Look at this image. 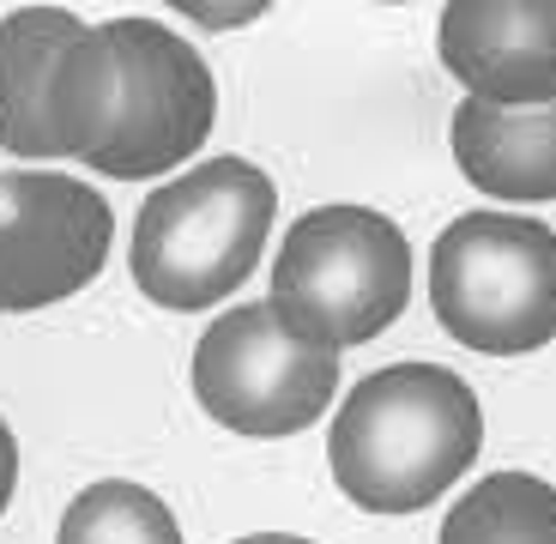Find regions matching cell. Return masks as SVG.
<instances>
[{
    "mask_svg": "<svg viewBox=\"0 0 556 544\" xmlns=\"http://www.w3.org/2000/svg\"><path fill=\"white\" fill-rule=\"evenodd\" d=\"M484 442V412L472 388L442 363H393L357 381L339 405L327 454L333 478L369 515H412L442 503L466 478Z\"/></svg>",
    "mask_w": 556,
    "mask_h": 544,
    "instance_id": "1",
    "label": "cell"
},
{
    "mask_svg": "<svg viewBox=\"0 0 556 544\" xmlns=\"http://www.w3.org/2000/svg\"><path fill=\"white\" fill-rule=\"evenodd\" d=\"M273 206V181L242 157L181 169L134 218V284L181 315L224 303L261 261Z\"/></svg>",
    "mask_w": 556,
    "mask_h": 544,
    "instance_id": "2",
    "label": "cell"
},
{
    "mask_svg": "<svg viewBox=\"0 0 556 544\" xmlns=\"http://www.w3.org/2000/svg\"><path fill=\"white\" fill-rule=\"evenodd\" d=\"M412 296V249L369 206H320L291 224L273 266V315L320 351L369 345Z\"/></svg>",
    "mask_w": 556,
    "mask_h": 544,
    "instance_id": "3",
    "label": "cell"
},
{
    "mask_svg": "<svg viewBox=\"0 0 556 544\" xmlns=\"http://www.w3.org/2000/svg\"><path fill=\"white\" fill-rule=\"evenodd\" d=\"M435 321L484 357L556 339V237L520 212H466L430 249Z\"/></svg>",
    "mask_w": 556,
    "mask_h": 544,
    "instance_id": "4",
    "label": "cell"
},
{
    "mask_svg": "<svg viewBox=\"0 0 556 544\" xmlns=\"http://www.w3.org/2000/svg\"><path fill=\"white\" fill-rule=\"evenodd\" d=\"M115 122V49L67 7L0 18V146L13 157H85Z\"/></svg>",
    "mask_w": 556,
    "mask_h": 544,
    "instance_id": "5",
    "label": "cell"
},
{
    "mask_svg": "<svg viewBox=\"0 0 556 544\" xmlns=\"http://www.w3.org/2000/svg\"><path fill=\"white\" fill-rule=\"evenodd\" d=\"M339 357L296 339L273 303H242L200 333L194 400L237 435H296L333 405Z\"/></svg>",
    "mask_w": 556,
    "mask_h": 544,
    "instance_id": "6",
    "label": "cell"
},
{
    "mask_svg": "<svg viewBox=\"0 0 556 544\" xmlns=\"http://www.w3.org/2000/svg\"><path fill=\"white\" fill-rule=\"evenodd\" d=\"M103 37L115 49V122L91 152V169L134 181L200 152L218 115L206 61L157 18H110Z\"/></svg>",
    "mask_w": 556,
    "mask_h": 544,
    "instance_id": "7",
    "label": "cell"
},
{
    "mask_svg": "<svg viewBox=\"0 0 556 544\" xmlns=\"http://www.w3.org/2000/svg\"><path fill=\"white\" fill-rule=\"evenodd\" d=\"M110 254V206L61 169H0V315L85 291Z\"/></svg>",
    "mask_w": 556,
    "mask_h": 544,
    "instance_id": "8",
    "label": "cell"
},
{
    "mask_svg": "<svg viewBox=\"0 0 556 544\" xmlns=\"http://www.w3.org/2000/svg\"><path fill=\"white\" fill-rule=\"evenodd\" d=\"M435 49L472 103H556V0H454Z\"/></svg>",
    "mask_w": 556,
    "mask_h": 544,
    "instance_id": "9",
    "label": "cell"
},
{
    "mask_svg": "<svg viewBox=\"0 0 556 544\" xmlns=\"http://www.w3.org/2000/svg\"><path fill=\"white\" fill-rule=\"evenodd\" d=\"M454 164L496 200H556V103L496 110L466 98L454 110Z\"/></svg>",
    "mask_w": 556,
    "mask_h": 544,
    "instance_id": "10",
    "label": "cell"
},
{
    "mask_svg": "<svg viewBox=\"0 0 556 544\" xmlns=\"http://www.w3.org/2000/svg\"><path fill=\"white\" fill-rule=\"evenodd\" d=\"M435 544H556V490L527 472H490L447 508Z\"/></svg>",
    "mask_w": 556,
    "mask_h": 544,
    "instance_id": "11",
    "label": "cell"
},
{
    "mask_svg": "<svg viewBox=\"0 0 556 544\" xmlns=\"http://www.w3.org/2000/svg\"><path fill=\"white\" fill-rule=\"evenodd\" d=\"M55 544H181V527L146 484L103 478L67 503Z\"/></svg>",
    "mask_w": 556,
    "mask_h": 544,
    "instance_id": "12",
    "label": "cell"
},
{
    "mask_svg": "<svg viewBox=\"0 0 556 544\" xmlns=\"http://www.w3.org/2000/svg\"><path fill=\"white\" fill-rule=\"evenodd\" d=\"M13 484H18V442H13V430L0 423V515L13 503Z\"/></svg>",
    "mask_w": 556,
    "mask_h": 544,
    "instance_id": "13",
    "label": "cell"
},
{
    "mask_svg": "<svg viewBox=\"0 0 556 544\" xmlns=\"http://www.w3.org/2000/svg\"><path fill=\"white\" fill-rule=\"evenodd\" d=\"M237 544H308V539H291V532H254V539H237Z\"/></svg>",
    "mask_w": 556,
    "mask_h": 544,
    "instance_id": "14",
    "label": "cell"
}]
</instances>
